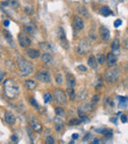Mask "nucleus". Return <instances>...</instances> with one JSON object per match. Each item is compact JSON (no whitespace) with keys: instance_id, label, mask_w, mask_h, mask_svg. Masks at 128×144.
I'll return each mask as SVG.
<instances>
[{"instance_id":"nucleus-1","label":"nucleus","mask_w":128,"mask_h":144,"mask_svg":"<svg viewBox=\"0 0 128 144\" xmlns=\"http://www.w3.org/2000/svg\"><path fill=\"white\" fill-rule=\"evenodd\" d=\"M4 94L8 99H14L19 94V86L13 79H7L3 84Z\"/></svg>"},{"instance_id":"nucleus-2","label":"nucleus","mask_w":128,"mask_h":144,"mask_svg":"<svg viewBox=\"0 0 128 144\" xmlns=\"http://www.w3.org/2000/svg\"><path fill=\"white\" fill-rule=\"evenodd\" d=\"M17 64L18 67L20 69V71L22 72L23 74H31L33 71V65L31 61H28L27 59L23 58L21 56H18L17 58Z\"/></svg>"},{"instance_id":"nucleus-3","label":"nucleus","mask_w":128,"mask_h":144,"mask_svg":"<svg viewBox=\"0 0 128 144\" xmlns=\"http://www.w3.org/2000/svg\"><path fill=\"white\" fill-rule=\"evenodd\" d=\"M119 75H120L119 68L113 66V67H109V69L106 70L104 78H105V80H106L107 83H114V82H116L117 80H118Z\"/></svg>"},{"instance_id":"nucleus-4","label":"nucleus","mask_w":128,"mask_h":144,"mask_svg":"<svg viewBox=\"0 0 128 144\" xmlns=\"http://www.w3.org/2000/svg\"><path fill=\"white\" fill-rule=\"evenodd\" d=\"M91 43L88 39H82L81 42L79 43L78 47H77V51L80 54H87L89 53V51L91 50Z\"/></svg>"},{"instance_id":"nucleus-5","label":"nucleus","mask_w":128,"mask_h":144,"mask_svg":"<svg viewBox=\"0 0 128 144\" xmlns=\"http://www.w3.org/2000/svg\"><path fill=\"white\" fill-rule=\"evenodd\" d=\"M53 97H54V100L56 101V103H58L59 105L64 106L67 104L66 95L61 89H55L53 92Z\"/></svg>"},{"instance_id":"nucleus-6","label":"nucleus","mask_w":128,"mask_h":144,"mask_svg":"<svg viewBox=\"0 0 128 144\" xmlns=\"http://www.w3.org/2000/svg\"><path fill=\"white\" fill-rule=\"evenodd\" d=\"M57 37L59 39V42H60V44L61 46L64 49V50H68L69 49V43L66 39V36H65V32L62 28H58L57 30Z\"/></svg>"},{"instance_id":"nucleus-7","label":"nucleus","mask_w":128,"mask_h":144,"mask_svg":"<svg viewBox=\"0 0 128 144\" xmlns=\"http://www.w3.org/2000/svg\"><path fill=\"white\" fill-rule=\"evenodd\" d=\"M18 41L20 45L23 47H28L31 44V39L25 33H20L18 35Z\"/></svg>"},{"instance_id":"nucleus-8","label":"nucleus","mask_w":128,"mask_h":144,"mask_svg":"<svg viewBox=\"0 0 128 144\" xmlns=\"http://www.w3.org/2000/svg\"><path fill=\"white\" fill-rule=\"evenodd\" d=\"M36 78L39 80L40 82H44V83H48L50 82V75L48 72L46 71H39L36 73Z\"/></svg>"},{"instance_id":"nucleus-9","label":"nucleus","mask_w":128,"mask_h":144,"mask_svg":"<svg viewBox=\"0 0 128 144\" xmlns=\"http://www.w3.org/2000/svg\"><path fill=\"white\" fill-rule=\"evenodd\" d=\"M100 36L101 39L104 42H108L109 41V38H110V33H109V30L105 27V26H100Z\"/></svg>"},{"instance_id":"nucleus-10","label":"nucleus","mask_w":128,"mask_h":144,"mask_svg":"<svg viewBox=\"0 0 128 144\" xmlns=\"http://www.w3.org/2000/svg\"><path fill=\"white\" fill-rule=\"evenodd\" d=\"M116 61H117V57L115 55V53H113V52L107 53V55H106V64H107V66L108 67L115 66Z\"/></svg>"},{"instance_id":"nucleus-11","label":"nucleus","mask_w":128,"mask_h":144,"mask_svg":"<svg viewBox=\"0 0 128 144\" xmlns=\"http://www.w3.org/2000/svg\"><path fill=\"white\" fill-rule=\"evenodd\" d=\"M4 119H5V122H7L8 124H10V125L15 124V122H16V117L13 115V113L10 111H5V114H4Z\"/></svg>"},{"instance_id":"nucleus-12","label":"nucleus","mask_w":128,"mask_h":144,"mask_svg":"<svg viewBox=\"0 0 128 144\" xmlns=\"http://www.w3.org/2000/svg\"><path fill=\"white\" fill-rule=\"evenodd\" d=\"M73 24H74V27L77 29V30H82L84 28V22L81 17L79 16L74 17L73 18Z\"/></svg>"},{"instance_id":"nucleus-13","label":"nucleus","mask_w":128,"mask_h":144,"mask_svg":"<svg viewBox=\"0 0 128 144\" xmlns=\"http://www.w3.org/2000/svg\"><path fill=\"white\" fill-rule=\"evenodd\" d=\"M26 53L32 59H36V58H38V57L40 56V52H39V50H33V49H28V50H26Z\"/></svg>"},{"instance_id":"nucleus-14","label":"nucleus","mask_w":128,"mask_h":144,"mask_svg":"<svg viewBox=\"0 0 128 144\" xmlns=\"http://www.w3.org/2000/svg\"><path fill=\"white\" fill-rule=\"evenodd\" d=\"M31 125H32V127H33V129L36 132H40L41 129H42L41 124H40L36 118H32V119H31Z\"/></svg>"},{"instance_id":"nucleus-15","label":"nucleus","mask_w":128,"mask_h":144,"mask_svg":"<svg viewBox=\"0 0 128 144\" xmlns=\"http://www.w3.org/2000/svg\"><path fill=\"white\" fill-rule=\"evenodd\" d=\"M88 64H89V66L91 68H93V69H97V67H98V61H97V58L95 57V55H91L89 57V59H88Z\"/></svg>"},{"instance_id":"nucleus-16","label":"nucleus","mask_w":128,"mask_h":144,"mask_svg":"<svg viewBox=\"0 0 128 144\" xmlns=\"http://www.w3.org/2000/svg\"><path fill=\"white\" fill-rule=\"evenodd\" d=\"M39 49H41V50H44V51H53V47H52V45L48 43H39Z\"/></svg>"},{"instance_id":"nucleus-17","label":"nucleus","mask_w":128,"mask_h":144,"mask_svg":"<svg viewBox=\"0 0 128 144\" xmlns=\"http://www.w3.org/2000/svg\"><path fill=\"white\" fill-rule=\"evenodd\" d=\"M24 31L26 32V33H28L29 35H35V26H33V24H25L24 25Z\"/></svg>"},{"instance_id":"nucleus-18","label":"nucleus","mask_w":128,"mask_h":144,"mask_svg":"<svg viewBox=\"0 0 128 144\" xmlns=\"http://www.w3.org/2000/svg\"><path fill=\"white\" fill-rule=\"evenodd\" d=\"M99 12H100V14H101L103 16H105V17H107L108 15H112V9H110L109 7H107V6H104V7H101Z\"/></svg>"},{"instance_id":"nucleus-19","label":"nucleus","mask_w":128,"mask_h":144,"mask_svg":"<svg viewBox=\"0 0 128 144\" xmlns=\"http://www.w3.org/2000/svg\"><path fill=\"white\" fill-rule=\"evenodd\" d=\"M66 81H67L68 87H72V88H74V87L76 86V79L73 77L72 75L68 74L66 76Z\"/></svg>"},{"instance_id":"nucleus-20","label":"nucleus","mask_w":128,"mask_h":144,"mask_svg":"<svg viewBox=\"0 0 128 144\" xmlns=\"http://www.w3.org/2000/svg\"><path fill=\"white\" fill-rule=\"evenodd\" d=\"M77 12L81 16L85 17V18H89V13H88V10L84 7V6H78L77 8Z\"/></svg>"},{"instance_id":"nucleus-21","label":"nucleus","mask_w":128,"mask_h":144,"mask_svg":"<svg viewBox=\"0 0 128 144\" xmlns=\"http://www.w3.org/2000/svg\"><path fill=\"white\" fill-rule=\"evenodd\" d=\"M118 100H119V105H118V108H119V109H125V108L127 107L128 101L125 97H119Z\"/></svg>"},{"instance_id":"nucleus-22","label":"nucleus","mask_w":128,"mask_h":144,"mask_svg":"<svg viewBox=\"0 0 128 144\" xmlns=\"http://www.w3.org/2000/svg\"><path fill=\"white\" fill-rule=\"evenodd\" d=\"M3 35H4V37H5L6 41L8 42V44H10V45H13V46H14V42H13V38H12L11 34L9 33L8 31H3Z\"/></svg>"},{"instance_id":"nucleus-23","label":"nucleus","mask_w":128,"mask_h":144,"mask_svg":"<svg viewBox=\"0 0 128 144\" xmlns=\"http://www.w3.org/2000/svg\"><path fill=\"white\" fill-rule=\"evenodd\" d=\"M25 85H26V87L28 89H30V90H33V89H36V87H37V83H36L33 80H31V79L26 80Z\"/></svg>"},{"instance_id":"nucleus-24","label":"nucleus","mask_w":128,"mask_h":144,"mask_svg":"<svg viewBox=\"0 0 128 144\" xmlns=\"http://www.w3.org/2000/svg\"><path fill=\"white\" fill-rule=\"evenodd\" d=\"M67 96L69 97V99L71 101H73L76 97V94H75V90L72 87H68L67 88Z\"/></svg>"},{"instance_id":"nucleus-25","label":"nucleus","mask_w":128,"mask_h":144,"mask_svg":"<svg viewBox=\"0 0 128 144\" xmlns=\"http://www.w3.org/2000/svg\"><path fill=\"white\" fill-rule=\"evenodd\" d=\"M7 2H8V5L10 6L12 9L17 10L19 8V1L18 0H7Z\"/></svg>"},{"instance_id":"nucleus-26","label":"nucleus","mask_w":128,"mask_h":144,"mask_svg":"<svg viewBox=\"0 0 128 144\" xmlns=\"http://www.w3.org/2000/svg\"><path fill=\"white\" fill-rule=\"evenodd\" d=\"M119 49H120V42L118 39H114L113 42L112 43V50L113 51H115V50H118Z\"/></svg>"},{"instance_id":"nucleus-27","label":"nucleus","mask_w":128,"mask_h":144,"mask_svg":"<svg viewBox=\"0 0 128 144\" xmlns=\"http://www.w3.org/2000/svg\"><path fill=\"white\" fill-rule=\"evenodd\" d=\"M54 123H55V129L57 131H60L63 127V122H61V119H55Z\"/></svg>"},{"instance_id":"nucleus-28","label":"nucleus","mask_w":128,"mask_h":144,"mask_svg":"<svg viewBox=\"0 0 128 144\" xmlns=\"http://www.w3.org/2000/svg\"><path fill=\"white\" fill-rule=\"evenodd\" d=\"M41 59H42V61L45 62V63H48V62L51 61V55H50L49 53L45 52V53H44V54L41 55Z\"/></svg>"},{"instance_id":"nucleus-29","label":"nucleus","mask_w":128,"mask_h":144,"mask_svg":"<svg viewBox=\"0 0 128 144\" xmlns=\"http://www.w3.org/2000/svg\"><path fill=\"white\" fill-rule=\"evenodd\" d=\"M106 60V55H104V54H98L97 55V61H98L99 64H103Z\"/></svg>"},{"instance_id":"nucleus-30","label":"nucleus","mask_w":128,"mask_h":144,"mask_svg":"<svg viewBox=\"0 0 128 144\" xmlns=\"http://www.w3.org/2000/svg\"><path fill=\"white\" fill-rule=\"evenodd\" d=\"M55 114H56V116H61L64 115V110L62 109L61 107H56L55 108Z\"/></svg>"},{"instance_id":"nucleus-31","label":"nucleus","mask_w":128,"mask_h":144,"mask_svg":"<svg viewBox=\"0 0 128 144\" xmlns=\"http://www.w3.org/2000/svg\"><path fill=\"white\" fill-rule=\"evenodd\" d=\"M80 122H81V121L78 118H72V119H70V122H68V124L69 125H78Z\"/></svg>"},{"instance_id":"nucleus-32","label":"nucleus","mask_w":128,"mask_h":144,"mask_svg":"<svg viewBox=\"0 0 128 144\" xmlns=\"http://www.w3.org/2000/svg\"><path fill=\"white\" fill-rule=\"evenodd\" d=\"M55 81H56V83L59 84V85H61L62 84V75L60 73L55 74Z\"/></svg>"},{"instance_id":"nucleus-33","label":"nucleus","mask_w":128,"mask_h":144,"mask_svg":"<svg viewBox=\"0 0 128 144\" xmlns=\"http://www.w3.org/2000/svg\"><path fill=\"white\" fill-rule=\"evenodd\" d=\"M44 99H45V103H48L52 100V96L49 93H45V96H44Z\"/></svg>"},{"instance_id":"nucleus-34","label":"nucleus","mask_w":128,"mask_h":144,"mask_svg":"<svg viewBox=\"0 0 128 144\" xmlns=\"http://www.w3.org/2000/svg\"><path fill=\"white\" fill-rule=\"evenodd\" d=\"M45 144H54V139L52 136H47L46 138H45Z\"/></svg>"},{"instance_id":"nucleus-35","label":"nucleus","mask_w":128,"mask_h":144,"mask_svg":"<svg viewBox=\"0 0 128 144\" xmlns=\"http://www.w3.org/2000/svg\"><path fill=\"white\" fill-rule=\"evenodd\" d=\"M98 102H99V96H98V95H95V96L93 97V99H92V105L95 106Z\"/></svg>"},{"instance_id":"nucleus-36","label":"nucleus","mask_w":128,"mask_h":144,"mask_svg":"<svg viewBox=\"0 0 128 144\" xmlns=\"http://www.w3.org/2000/svg\"><path fill=\"white\" fill-rule=\"evenodd\" d=\"M121 24H122V21H121L120 19H117V20H115L114 23H113V25H114V27H115V28H118Z\"/></svg>"},{"instance_id":"nucleus-37","label":"nucleus","mask_w":128,"mask_h":144,"mask_svg":"<svg viewBox=\"0 0 128 144\" xmlns=\"http://www.w3.org/2000/svg\"><path fill=\"white\" fill-rule=\"evenodd\" d=\"M31 104H32V106H33V107H35V108H37V109L39 108V105H38V102L35 100L33 98V99H31Z\"/></svg>"},{"instance_id":"nucleus-38","label":"nucleus","mask_w":128,"mask_h":144,"mask_svg":"<svg viewBox=\"0 0 128 144\" xmlns=\"http://www.w3.org/2000/svg\"><path fill=\"white\" fill-rule=\"evenodd\" d=\"M24 11H25L26 14H31V12H32V8H31V6H26Z\"/></svg>"},{"instance_id":"nucleus-39","label":"nucleus","mask_w":128,"mask_h":144,"mask_svg":"<svg viewBox=\"0 0 128 144\" xmlns=\"http://www.w3.org/2000/svg\"><path fill=\"white\" fill-rule=\"evenodd\" d=\"M78 70H81V71H87V67L86 66H84V65H78Z\"/></svg>"},{"instance_id":"nucleus-40","label":"nucleus","mask_w":128,"mask_h":144,"mask_svg":"<svg viewBox=\"0 0 128 144\" xmlns=\"http://www.w3.org/2000/svg\"><path fill=\"white\" fill-rule=\"evenodd\" d=\"M120 121L122 122H127V116H125V115H121V116H120Z\"/></svg>"},{"instance_id":"nucleus-41","label":"nucleus","mask_w":128,"mask_h":144,"mask_svg":"<svg viewBox=\"0 0 128 144\" xmlns=\"http://www.w3.org/2000/svg\"><path fill=\"white\" fill-rule=\"evenodd\" d=\"M101 85H103V84H101V80L99 79V80H98V83L96 84V89H100V87H101Z\"/></svg>"},{"instance_id":"nucleus-42","label":"nucleus","mask_w":128,"mask_h":144,"mask_svg":"<svg viewBox=\"0 0 128 144\" xmlns=\"http://www.w3.org/2000/svg\"><path fill=\"white\" fill-rule=\"evenodd\" d=\"M91 144H100V140H99L98 138H95L94 140H93V142H92Z\"/></svg>"},{"instance_id":"nucleus-43","label":"nucleus","mask_w":128,"mask_h":144,"mask_svg":"<svg viewBox=\"0 0 128 144\" xmlns=\"http://www.w3.org/2000/svg\"><path fill=\"white\" fill-rule=\"evenodd\" d=\"M9 20H4V22H3V25L5 26V27H8L9 26Z\"/></svg>"},{"instance_id":"nucleus-44","label":"nucleus","mask_w":128,"mask_h":144,"mask_svg":"<svg viewBox=\"0 0 128 144\" xmlns=\"http://www.w3.org/2000/svg\"><path fill=\"white\" fill-rule=\"evenodd\" d=\"M78 137H79V134H78V133H74V134L72 135V138L73 139H77Z\"/></svg>"},{"instance_id":"nucleus-45","label":"nucleus","mask_w":128,"mask_h":144,"mask_svg":"<svg viewBox=\"0 0 128 144\" xmlns=\"http://www.w3.org/2000/svg\"><path fill=\"white\" fill-rule=\"evenodd\" d=\"M3 77H4V72L1 71V76H0V80H3Z\"/></svg>"},{"instance_id":"nucleus-46","label":"nucleus","mask_w":128,"mask_h":144,"mask_svg":"<svg viewBox=\"0 0 128 144\" xmlns=\"http://www.w3.org/2000/svg\"><path fill=\"white\" fill-rule=\"evenodd\" d=\"M11 140H13V141H16V140H17V137H16V136H14V135H13V136H11Z\"/></svg>"},{"instance_id":"nucleus-47","label":"nucleus","mask_w":128,"mask_h":144,"mask_svg":"<svg viewBox=\"0 0 128 144\" xmlns=\"http://www.w3.org/2000/svg\"><path fill=\"white\" fill-rule=\"evenodd\" d=\"M125 71L128 73V62L126 63V64H125Z\"/></svg>"}]
</instances>
